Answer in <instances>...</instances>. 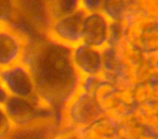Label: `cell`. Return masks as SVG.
<instances>
[{
    "label": "cell",
    "instance_id": "1",
    "mask_svg": "<svg viewBox=\"0 0 158 139\" xmlns=\"http://www.w3.org/2000/svg\"><path fill=\"white\" fill-rule=\"evenodd\" d=\"M70 51V47L54 41L46 34L29 35L21 59L33 76L38 100L52 110L62 123L64 106L79 90L80 82Z\"/></svg>",
    "mask_w": 158,
    "mask_h": 139
},
{
    "label": "cell",
    "instance_id": "2",
    "mask_svg": "<svg viewBox=\"0 0 158 139\" xmlns=\"http://www.w3.org/2000/svg\"><path fill=\"white\" fill-rule=\"evenodd\" d=\"M13 127H26L44 122H54L63 127L62 121L52 110L47 108L38 98L8 96L2 106Z\"/></svg>",
    "mask_w": 158,
    "mask_h": 139
},
{
    "label": "cell",
    "instance_id": "3",
    "mask_svg": "<svg viewBox=\"0 0 158 139\" xmlns=\"http://www.w3.org/2000/svg\"><path fill=\"white\" fill-rule=\"evenodd\" d=\"M105 115L95 97L78 90L63 110V128L77 130L88 126Z\"/></svg>",
    "mask_w": 158,
    "mask_h": 139
},
{
    "label": "cell",
    "instance_id": "4",
    "mask_svg": "<svg viewBox=\"0 0 158 139\" xmlns=\"http://www.w3.org/2000/svg\"><path fill=\"white\" fill-rule=\"evenodd\" d=\"M85 12L81 10L48 21L44 34L56 42L74 47L81 42V26Z\"/></svg>",
    "mask_w": 158,
    "mask_h": 139
},
{
    "label": "cell",
    "instance_id": "5",
    "mask_svg": "<svg viewBox=\"0 0 158 139\" xmlns=\"http://www.w3.org/2000/svg\"><path fill=\"white\" fill-rule=\"evenodd\" d=\"M0 85L8 96L22 98L37 97L33 76L22 61L1 68Z\"/></svg>",
    "mask_w": 158,
    "mask_h": 139
},
{
    "label": "cell",
    "instance_id": "6",
    "mask_svg": "<svg viewBox=\"0 0 158 139\" xmlns=\"http://www.w3.org/2000/svg\"><path fill=\"white\" fill-rule=\"evenodd\" d=\"M28 36L14 24L0 26V67H7L21 61Z\"/></svg>",
    "mask_w": 158,
    "mask_h": 139
},
{
    "label": "cell",
    "instance_id": "7",
    "mask_svg": "<svg viewBox=\"0 0 158 139\" xmlns=\"http://www.w3.org/2000/svg\"><path fill=\"white\" fill-rule=\"evenodd\" d=\"M70 57H72L73 65L80 77L102 74L103 58H102L101 49L80 42L72 47Z\"/></svg>",
    "mask_w": 158,
    "mask_h": 139
},
{
    "label": "cell",
    "instance_id": "8",
    "mask_svg": "<svg viewBox=\"0 0 158 139\" xmlns=\"http://www.w3.org/2000/svg\"><path fill=\"white\" fill-rule=\"evenodd\" d=\"M110 21L102 12L85 13L81 26V42L103 49L107 46Z\"/></svg>",
    "mask_w": 158,
    "mask_h": 139
},
{
    "label": "cell",
    "instance_id": "9",
    "mask_svg": "<svg viewBox=\"0 0 158 139\" xmlns=\"http://www.w3.org/2000/svg\"><path fill=\"white\" fill-rule=\"evenodd\" d=\"M61 125L54 122H44L26 127H13L6 139H55Z\"/></svg>",
    "mask_w": 158,
    "mask_h": 139
},
{
    "label": "cell",
    "instance_id": "10",
    "mask_svg": "<svg viewBox=\"0 0 158 139\" xmlns=\"http://www.w3.org/2000/svg\"><path fill=\"white\" fill-rule=\"evenodd\" d=\"M44 8L48 21L68 15L80 10L79 0H44Z\"/></svg>",
    "mask_w": 158,
    "mask_h": 139
},
{
    "label": "cell",
    "instance_id": "11",
    "mask_svg": "<svg viewBox=\"0 0 158 139\" xmlns=\"http://www.w3.org/2000/svg\"><path fill=\"white\" fill-rule=\"evenodd\" d=\"M127 9V0H103L101 12L110 22H119L125 18Z\"/></svg>",
    "mask_w": 158,
    "mask_h": 139
},
{
    "label": "cell",
    "instance_id": "12",
    "mask_svg": "<svg viewBox=\"0 0 158 139\" xmlns=\"http://www.w3.org/2000/svg\"><path fill=\"white\" fill-rule=\"evenodd\" d=\"M18 0H0V24H13L18 18Z\"/></svg>",
    "mask_w": 158,
    "mask_h": 139
},
{
    "label": "cell",
    "instance_id": "13",
    "mask_svg": "<svg viewBox=\"0 0 158 139\" xmlns=\"http://www.w3.org/2000/svg\"><path fill=\"white\" fill-rule=\"evenodd\" d=\"M141 10L151 19L158 21V0H139Z\"/></svg>",
    "mask_w": 158,
    "mask_h": 139
},
{
    "label": "cell",
    "instance_id": "14",
    "mask_svg": "<svg viewBox=\"0 0 158 139\" xmlns=\"http://www.w3.org/2000/svg\"><path fill=\"white\" fill-rule=\"evenodd\" d=\"M103 0H79V8L85 13L101 12Z\"/></svg>",
    "mask_w": 158,
    "mask_h": 139
},
{
    "label": "cell",
    "instance_id": "15",
    "mask_svg": "<svg viewBox=\"0 0 158 139\" xmlns=\"http://www.w3.org/2000/svg\"><path fill=\"white\" fill-rule=\"evenodd\" d=\"M13 126L10 119H8L7 114L5 113L2 108H0V139H6L10 134Z\"/></svg>",
    "mask_w": 158,
    "mask_h": 139
},
{
    "label": "cell",
    "instance_id": "16",
    "mask_svg": "<svg viewBox=\"0 0 158 139\" xmlns=\"http://www.w3.org/2000/svg\"><path fill=\"white\" fill-rule=\"evenodd\" d=\"M143 37H144L145 41H146V42H144L145 45H153L152 49L158 47L157 45H156V44H158V29L157 28H152V29H149V31L144 32Z\"/></svg>",
    "mask_w": 158,
    "mask_h": 139
},
{
    "label": "cell",
    "instance_id": "17",
    "mask_svg": "<svg viewBox=\"0 0 158 139\" xmlns=\"http://www.w3.org/2000/svg\"><path fill=\"white\" fill-rule=\"evenodd\" d=\"M55 139H79L77 137L76 132L74 130H69L66 129V128H63L61 132L57 134V136L55 137Z\"/></svg>",
    "mask_w": 158,
    "mask_h": 139
},
{
    "label": "cell",
    "instance_id": "18",
    "mask_svg": "<svg viewBox=\"0 0 158 139\" xmlns=\"http://www.w3.org/2000/svg\"><path fill=\"white\" fill-rule=\"evenodd\" d=\"M8 95L7 93L5 91V89L1 87V85H0V108H2L3 103H5L6 99H7Z\"/></svg>",
    "mask_w": 158,
    "mask_h": 139
},
{
    "label": "cell",
    "instance_id": "19",
    "mask_svg": "<svg viewBox=\"0 0 158 139\" xmlns=\"http://www.w3.org/2000/svg\"><path fill=\"white\" fill-rule=\"evenodd\" d=\"M0 73H1V67H0Z\"/></svg>",
    "mask_w": 158,
    "mask_h": 139
}]
</instances>
